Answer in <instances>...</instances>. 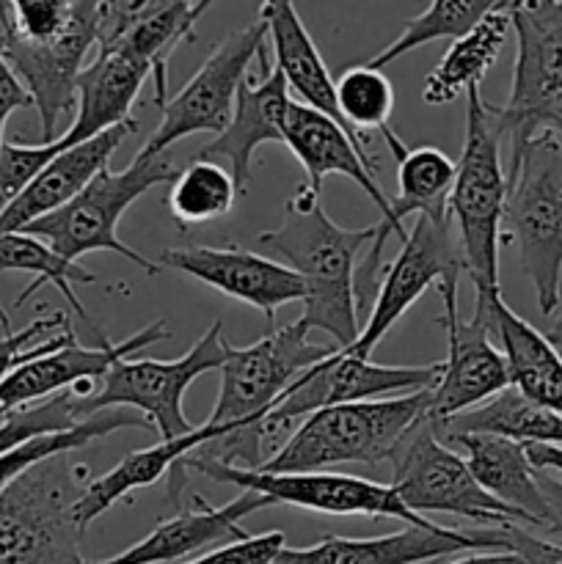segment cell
I'll use <instances>...</instances> for the list:
<instances>
[{
    "label": "cell",
    "instance_id": "15",
    "mask_svg": "<svg viewBox=\"0 0 562 564\" xmlns=\"http://www.w3.org/2000/svg\"><path fill=\"white\" fill-rule=\"evenodd\" d=\"M439 290L444 301L441 325L446 330V358L439 383L430 389V424L450 422L510 389V369L488 323L477 314L472 319L457 317V281H446Z\"/></svg>",
    "mask_w": 562,
    "mask_h": 564
},
{
    "label": "cell",
    "instance_id": "41",
    "mask_svg": "<svg viewBox=\"0 0 562 564\" xmlns=\"http://www.w3.org/2000/svg\"><path fill=\"white\" fill-rule=\"evenodd\" d=\"M538 132H551V135H562V91L554 94L551 99H545L540 108H534L532 113L523 121H518L507 135H510L512 147L529 141Z\"/></svg>",
    "mask_w": 562,
    "mask_h": 564
},
{
    "label": "cell",
    "instance_id": "37",
    "mask_svg": "<svg viewBox=\"0 0 562 564\" xmlns=\"http://www.w3.org/2000/svg\"><path fill=\"white\" fill-rule=\"evenodd\" d=\"M77 345L69 317L64 312H50L47 317L33 319L22 330H11V325H0V380L9 378L22 364L42 358L47 352L64 350Z\"/></svg>",
    "mask_w": 562,
    "mask_h": 564
},
{
    "label": "cell",
    "instance_id": "40",
    "mask_svg": "<svg viewBox=\"0 0 562 564\" xmlns=\"http://www.w3.org/2000/svg\"><path fill=\"white\" fill-rule=\"evenodd\" d=\"M501 551L518 556L521 564H562V543L538 538L521 523H505L496 527Z\"/></svg>",
    "mask_w": 562,
    "mask_h": 564
},
{
    "label": "cell",
    "instance_id": "30",
    "mask_svg": "<svg viewBox=\"0 0 562 564\" xmlns=\"http://www.w3.org/2000/svg\"><path fill=\"white\" fill-rule=\"evenodd\" d=\"M213 3H165V0H143L141 11L130 22L125 33L116 42L125 44L136 55H141L152 66L154 83V105L163 108L169 102V61L180 44L196 39V22L207 14ZM114 44V42H110ZM105 47V44H102Z\"/></svg>",
    "mask_w": 562,
    "mask_h": 564
},
{
    "label": "cell",
    "instance_id": "11",
    "mask_svg": "<svg viewBox=\"0 0 562 564\" xmlns=\"http://www.w3.org/2000/svg\"><path fill=\"white\" fill-rule=\"evenodd\" d=\"M185 471H196L202 477L224 485H237L240 490L268 496L273 505L301 507V510L323 512V516H367V518H395L406 527L433 529L439 527L430 518L408 510L391 485L369 482L364 477L336 471H306V474H268L246 471V468L226 466V463L207 460V457L187 455L182 460Z\"/></svg>",
    "mask_w": 562,
    "mask_h": 564
},
{
    "label": "cell",
    "instance_id": "43",
    "mask_svg": "<svg viewBox=\"0 0 562 564\" xmlns=\"http://www.w3.org/2000/svg\"><path fill=\"white\" fill-rule=\"evenodd\" d=\"M540 477V490H543V499L549 505V534H560L562 538V482L551 479L549 474L538 471Z\"/></svg>",
    "mask_w": 562,
    "mask_h": 564
},
{
    "label": "cell",
    "instance_id": "46",
    "mask_svg": "<svg viewBox=\"0 0 562 564\" xmlns=\"http://www.w3.org/2000/svg\"><path fill=\"white\" fill-rule=\"evenodd\" d=\"M545 339H549L551 345H554V350L562 356V314H560V319H556V323L551 325V330H549V334H545Z\"/></svg>",
    "mask_w": 562,
    "mask_h": 564
},
{
    "label": "cell",
    "instance_id": "22",
    "mask_svg": "<svg viewBox=\"0 0 562 564\" xmlns=\"http://www.w3.org/2000/svg\"><path fill=\"white\" fill-rule=\"evenodd\" d=\"M152 80V66L114 42L97 47V55L88 66H83L77 77V113L69 130L58 135L66 149L97 138L99 132L130 121V110L141 94L143 83Z\"/></svg>",
    "mask_w": 562,
    "mask_h": 564
},
{
    "label": "cell",
    "instance_id": "27",
    "mask_svg": "<svg viewBox=\"0 0 562 564\" xmlns=\"http://www.w3.org/2000/svg\"><path fill=\"white\" fill-rule=\"evenodd\" d=\"M215 438H220V430L204 422L191 435H182V438L174 441H160V444L149 446V449H138L121 457L110 471L91 479L80 499H77L75 523L80 527V532L86 534V529L102 512H108L116 501L127 499V496L141 488H152L163 474H171L176 463H182L187 455L202 449V446L213 444Z\"/></svg>",
    "mask_w": 562,
    "mask_h": 564
},
{
    "label": "cell",
    "instance_id": "2",
    "mask_svg": "<svg viewBox=\"0 0 562 564\" xmlns=\"http://www.w3.org/2000/svg\"><path fill=\"white\" fill-rule=\"evenodd\" d=\"M501 130L494 105L479 97V86L466 91V138L457 160L446 215L461 242L466 273L477 295H494L499 286V248L507 204V171L499 160Z\"/></svg>",
    "mask_w": 562,
    "mask_h": 564
},
{
    "label": "cell",
    "instance_id": "31",
    "mask_svg": "<svg viewBox=\"0 0 562 564\" xmlns=\"http://www.w3.org/2000/svg\"><path fill=\"white\" fill-rule=\"evenodd\" d=\"M441 441H452L457 435L488 433L512 438L518 444H549L562 446V416L551 413L534 402L523 400L516 389L501 391L499 397L488 400L474 411L461 413L450 422L433 424Z\"/></svg>",
    "mask_w": 562,
    "mask_h": 564
},
{
    "label": "cell",
    "instance_id": "20",
    "mask_svg": "<svg viewBox=\"0 0 562 564\" xmlns=\"http://www.w3.org/2000/svg\"><path fill=\"white\" fill-rule=\"evenodd\" d=\"M191 501V510H176L127 551L88 564H174L198 551L246 540L248 532L240 527L242 518L273 507L268 496L251 494V490H242L235 501L224 507H213L202 496H193Z\"/></svg>",
    "mask_w": 562,
    "mask_h": 564
},
{
    "label": "cell",
    "instance_id": "25",
    "mask_svg": "<svg viewBox=\"0 0 562 564\" xmlns=\"http://www.w3.org/2000/svg\"><path fill=\"white\" fill-rule=\"evenodd\" d=\"M138 130V121L130 119L125 124L114 127V130L99 132L97 138L86 143L61 152L25 191L17 198H11L3 209H0V235H14L22 231L33 220L44 218V215L55 213L64 204H69L94 176L102 169H108L110 158L119 149V143L127 135Z\"/></svg>",
    "mask_w": 562,
    "mask_h": 564
},
{
    "label": "cell",
    "instance_id": "5",
    "mask_svg": "<svg viewBox=\"0 0 562 564\" xmlns=\"http://www.w3.org/2000/svg\"><path fill=\"white\" fill-rule=\"evenodd\" d=\"M86 474L83 463L55 455L0 494V564H88L75 523Z\"/></svg>",
    "mask_w": 562,
    "mask_h": 564
},
{
    "label": "cell",
    "instance_id": "17",
    "mask_svg": "<svg viewBox=\"0 0 562 564\" xmlns=\"http://www.w3.org/2000/svg\"><path fill=\"white\" fill-rule=\"evenodd\" d=\"M516 66L507 105H494L501 135L562 91V0H510Z\"/></svg>",
    "mask_w": 562,
    "mask_h": 564
},
{
    "label": "cell",
    "instance_id": "14",
    "mask_svg": "<svg viewBox=\"0 0 562 564\" xmlns=\"http://www.w3.org/2000/svg\"><path fill=\"white\" fill-rule=\"evenodd\" d=\"M461 273H466V259H463L461 242H457L450 218L430 220L419 215L397 259L386 264L361 336L345 352L356 358H372V350L380 345V339L406 317L408 308L430 286L457 281Z\"/></svg>",
    "mask_w": 562,
    "mask_h": 564
},
{
    "label": "cell",
    "instance_id": "9",
    "mask_svg": "<svg viewBox=\"0 0 562 564\" xmlns=\"http://www.w3.org/2000/svg\"><path fill=\"white\" fill-rule=\"evenodd\" d=\"M391 490L417 516H457L483 527L521 523L532 527L521 512L510 510L485 494L466 460L435 435L424 419L391 452Z\"/></svg>",
    "mask_w": 562,
    "mask_h": 564
},
{
    "label": "cell",
    "instance_id": "16",
    "mask_svg": "<svg viewBox=\"0 0 562 564\" xmlns=\"http://www.w3.org/2000/svg\"><path fill=\"white\" fill-rule=\"evenodd\" d=\"M158 264L259 308L268 325H273L275 308L303 301L301 279L287 264L240 246L169 248Z\"/></svg>",
    "mask_w": 562,
    "mask_h": 564
},
{
    "label": "cell",
    "instance_id": "36",
    "mask_svg": "<svg viewBox=\"0 0 562 564\" xmlns=\"http://www.w3.org/2000/svg\"><path fill=\"white\" fill-rule=\"evenodd\" d=\"M336 105L347 124L364 135L361 130H383L395 113V86L380 69L369 64L350 66L336 80Z\"/></svg>",
    "mask_w": 562,
    "mask_h": 564
},
{
    "label": "cell",
    "instance_id": "24",
    "mask_svg": "<svg viewBox=\"0 0 562 564\" xmlns=\"http://www.w3.org/2000/svg\"><path fill=\"white\" fill-rule=\"evenodd\" d=\"M284 147H290V152L295 154L298 163L306 171L303 185L309 191L320 196L325 176H347L380 209V224H389L391 198L383 196V191L375 182V171L369 169L367 160L356 149V143L350 141V135L336 121L292 99L284 121Z\"/></svg>",
    "mask_w": 562,
    "mask_h": 564
},
{
    "label": "cell",
    "instance_id": "34",
    "mask_svg": "<svg viewBox=\"0 0 562 564\" xmlns=\"http://www.w3.org/2000/svg\"><path fill=\"white\" fill-rule=\"evenodd\" d=\"M235 180L213 160H193L171 182L169 209L182 226H198L231 213L237 202Z\"/></svg>",
    "mask_w": 562,
    "mask_h": 564
},
{
    "label": "cell",
    "instance_id": "33",
    "mask_svg": "<svg viewBox=\"0 0 562 564\" xmlns=\"http://www.w3.org/2000/svg\"><path fill=\"white\" fill-rule=\"evenodd\" d=\"M152 430V424L136 411L127 408H110V411L97 413L88 422L77 424V427L66 430V433H50L39 435V438L25 441V444L14 446V449L0 455V494L14 482L17 477L28 471V468L39 466L42 460H50L55 455H72L75 449L94 444V441L105 438V435L116 433V430ZM154 433V430H152Z\"/></svg>",
    "mask_w": 562,
    "mask_h": 564
},
{
    "label": "cell",
    "instance_id": "32",
    "mask_svg": "<svg viewBox=\"0 0 562 564\" xmlns=\"http://www.w3.org/2000/svg\"><path fill=\"white\" fill-rule=\"evenodd\" d=\"M0 273L33 275V281L25 286V292L17 297V308L25 306V301H31L42 286L53 284L58 286V292L66 297V303L75 308L77 317H83V323L94 330V336H97V339H108V336L99 334V328L86 314V306L77 301L75 290H72V284H94L97 275H94L91 270L83 268V264L66 262L64 257H58V253L47 246V242L36 240V237L31 235H20V231H14V235H0Z\"/></svg>",
    "mask_w": 562,
    "mask_h": 564
},
{
    "label": "cell",
    "instance_id": "23",
    "mask_svg": "<svg viewBox=\"0 0 562 564\" xmlns=\"http://www.w3.org/2000/svg\"><path fill=\"white\" fill-rule=\"evenodd\" d=\"M474 314L488 323L494 341L505 352L510 389H516L523 400L562 416V356L545 334L518 317L501 301V292L474 297Z\"/></svg>",
    "mask_w": 562,
    "mask_h": 564
},
{
    "label": "cell",
    "instance_id": "13",
    "mask_svg": "<svg viewBox=\"0 0 562 564\" xmlns=\"http://www.w3.org/2000/svg\"><path fill=\"white\" fill-rule=\"evenodd\" d=\"M97 22L99 3L72 0L69 25L50 42H22L0 31V55L31 94L33 108L39 110V124H42L39 143H53L58 138L55 135L58 121L75 110L83 61L91 47H97Z\"/></svg>",
    "mask_w": 562,
    "mask_h": 564
},
{
    "label": "cell",
    "instance_id": "26",
    "mask_svg": "<svg viewBox=\"0 0 562 564\" xmlns=\"http://www.w3.org/2000/svg\"><path fill=\"white\" fill-rule=\"evenodd\" d=\"M446 446L466 452V466L485 494L510 510L521 512L534 529H549V505L540 490V477L527 457V446L488 433L457 435Z\"/></svg>",
    "mask_w": 562,
    "mask_h": 564
},
{
    "label": "cell",
    "instance_id": "44",
    "mask_svg": "<svg viewBox=\"0 0 562 564\" xmlns=\"http://www.w3.org/2000/svg\"><path fill=\"white\" fill-rule=\"evenodd\" d=\"M523 446H527V457L534 466V471L562 474V446H549V444H523Z\"/></svg>",
    "mask_w": 562,
    "mask_h": 564
},
{
    "label": "cell",
    "instance_id": "39",
    "mask_svg": "<svg viewBox=\"0 0 562 564\" xmlns=\"http://www.w3.org/2000/svg\"><path fill=\"white\" fill-rule=\"evenodd\" d=\"M284 549H287L284 532H264V534H257V538L248 534L246 540L220 545V549L207 551V554L196 556V560L185 564H273Z\"/></svg>",
    "mask_w": 562,
    "mask_h": 564
},
{
    "label": "cell",
    "instance_id": "7",
    "mask_svg": "<svg viewBox=\"0 0 562 564\" xmlns=\"http://www.w3.org/2000/svg\"><path fill=\"white\" fill-rule=\"evenodd\" d=\"M226 347L229 341L224 336V323L215 319L207 334L176 361H158V358L116 361L91 397L86 400L77 397L83 419H91L110 408H127V411L141 413L160 435V441L191 435L198 424L187 422L182 411V397L204 372L224 367Z\"/></svg>",
    "mask_w": 562,
    "mask_h": 564
},
{
    "label": "cell",
    "instance_id": "12",
    "mask_svg": "<svg viewBox=\"0 0 562 564\" xmlns=\"http://www.w3.org/2000/svg\"><path fill=\"white\" fill-rule=\"evenodd\" d=\"M264 39H268V25L262 17L235 28L204 61L202 69L185 83V88L169 97L158 130L149 135L138 154L158 158V154L169 152L176 141L196 135V132L220 135L235 116L237 91L248 77L251 61L264 47Z\"/></svg>",
    "mask_w": 562,
    "mask_h": 564
},
{
    "label": "cell",
    "instance_id": "35",
    "mask_svg": "<svg viewBox=\"0 0 562 564\" xmlns=\"http://www.w3.org/2000/svg\"><path fill=\"white\" fill-rule=\"evenodd\" d=\"M496 0H433L428 3V9L419 17L408 20L402 25V33L389 44V47L380 50L369 66L372 69H383L391 61L402 58L411 50L422 47V44L433 42V39H461L494 9Z\"/></svg>",
    "mask_w": 562,
    "mask_h": 564
},
{
    "label": "cell",
    "instance_id": "21",
    "mask_svg": "<svg viewBox=\"0 0 562 564\" xmlns=\"http://www.w3.org/2000/svg\"><path fill=\"white\" fill-rule=\"evenodd\" d=\"M259 17L268 25L270 36V50L275 55V66L284 75L287 88H290V97H298L295 102L306 105V108L317 110V113L328 116L331 121L342 127V130L350 135V141L356 143V149L361 152V158L367 160V165L372 171H378V163L369 154L367 138L358 135L350 124L345 121V116L339 113V105H336V80L331 77L328 66L320 58V50L314 47L312 36H309L306 25L298 17L295 3L290 0H268L259 9Z\"/></svg>",
    "mask_w": 562,
    "mask_h": 564
},
{
    "label": "cell",
    "instance_id": "45",
    "mask_svg": "<svg viewBox=\"0 0 562 564\" xmlns=\"http://www.w3.org/2000/svg\"><path fill=\"white\" fill-rule=\"evenodd\" d=\"M450 564H521V560L507 554V551H477V554H468Z\"/></svg>",
    "mask_w": 562,
    "mask_h": 564
},
{
    "label": "cell",
    "instance_id": "42",
    "mask_svg": "<svg viewBox=\"0 0 562 564\" xmlns=\"http://www.w3.org/2000/svg\"><path fill=\"white\" fill-rule=\"evenodd\" d=\"M31 94L25 91L17 75L11 72V66L6 64V58L0 55V147H3V130H6V121L14 110L22 108H31Z\"/></svg>",
    "mask_w": 562,
    "mask_h": 564
},
{
    "label": "cell",
    "instance_id": "28",
    "mask_svg": "<svg viewBox=\"0 0 562 564\" xmlns=\"http://www.w3.org/2000/svg\"><path fill=\"white\" fill-rule=\"evenodd\" d=\"M380 135L389 143L391 154L397 160V196L391 198L389 224H378L383 237L391 235L400 242L408 240V229L402 220L408 215H424L430 220H446V202H450L452 185H455L457 165L435 147L411 149L395 135L391 127H383Z\"/></svg>",
    "mask_w": 562,
    "mask_h": 564
},
{
    "label": "cell",
    "instance_id": "6",
    "mask_svg": "<svg viewBox=\"0 0 562 564\" xmlns=\"http://www.w3.org/2000/svg\"><path fill=\"white\" fill-rule=\"evenodd\" d=\"M180 169L171 163L169 154L141 158L136 154L130 169L110 171L102 169L69 204L55 213L28 224L20 235H31L47 242L66 262H77L94 251H114L127 262L138 264L143 273H158V264L149 262L138 251L119 240V220L138 198L152 187L174 182Z\"/></svg>",
    "mask_w": 562,
    "mask_h": 564
},
{
    "label": "cell",
    "instance_id": "19",
    "mask_svg": "<svg viewBox=\"0 0 562 564\" xmlns=\"http://www.w3.org/2000/svg\"><path fill=\"white\" fill-rule=\"evenodd\" d=\"M262 77L248 75L237 91L235 116L229 127L198 149L196 160H229V174L237 193H246L253 180V152L262 143H284V121L290 110V88L279 66H270L268 47L259 50Z\"/></svg>",
    "mask_w": 562,
    "mask_h": 564
},
{
    "label": "cell",
    "instance_id": "1",
    "mask_svg": "<svg viewBox=\"0 0 562 564\" xmlns=\"http://www.w3.org/2000/svg\"><path fill=\"white\" fill-rule=\"evenodd\" d=\"M375 226L347 229L334 224L320 207L317 193L298 185L284 207V220L275 229L257 237L259 248L287 268L303 284V317L298 319L306 334L323 330L334 336L339 350L356 345L361 323L356 314V257L375 240Z\"/></svg>",
    "mask_w": 562,
    "mask_h": 564
},
{
    "label": "cell",
    "instance_id": "18",
    "mask_svg": "<svg viewBox=\"0 0 562 564\" xmlns=\"http://www.w3.org/2000/svg\"><path fill=\"white\" fill-rule=\"evenodd\" d=\"M477 551H501L496 527L477 529V532L408 527L402 532L367 540L325 534L309 549H284L273 564H428L452 554H477Z\"/></svg>",
    "mask_w": 562,
    "mask_h": 564
},
{
    "label": "cell",
    "instance_id": "10",
    "mask_svg": "<svg viewBox=\"0 0 562 564\" xmlns=\"http://www.w3.org/2000/svg\"><path fill=\"white\" fill-rule=\"evenodd\" d=\"M336 350L339 347L314 345L301 323L270 330L248 347L229 345L220 367V394L207 424L218 427L220 435L262 424L292 380Z\"/></svg>",
    "mask_w": 562,
    "mask_h": 564
},
{
    "label": "cell",
    "instance_id": "8",
    "mask_svg": "<svg viewBox=\"0 0 562 564\" xmlns=\"http://www.w3.org/2000/svg\"><path fill=\"white\" fill-rule=\"evenodd\" d=\"M441 372H444V361L428 364V367H383L369 358H356L345 350H336L334 356L298 375L290 389L275 402L273 411L262 419V435L270 460L279 455L298 424L312 413L323 411V408L350 405V402L430 391L439 383Z\"/></svg>",
    "mask_w": 562,
    "mask_h": 564
},
{
    "label": "cell",
    "instance_id": "3",
    "mask_svg": "<svg viewBox=\"0 0 562 564\" xmlns=\"http://www.w3.org/2000/svg\"><path fill=\"white\" fill-rule=\"evenodd\" d=\"M505 226V242L516 240L540 314L549 317L562 279V147L551 132L510 149Z\"/></svg>",
    "mask_w": 562,
    "mask_h": 564
},
{
    "label": "cell",
    "instance_id": "38",
    "mask_svg": "<svg viewBox=\"0 0 562 564\" xmlns=\"http://www.w3.org/2000/svg\"><path fill=\"white\" fill-rule=\"evenodd\" d=\"M83 422H88V419H83L80 400L72 391H64V394L39 402V405L6 413L0 419V455L25 444V441L39 438V435L66 433Z\"/></svg>",
    "mask_w": 562,
    "mask_h": 564
},
{
    "label": "cell",
    "instance_id": "29",
    "mask_svg": "<svg viewBox=\"0 0 562 564\" xmlns=\"http://www.w3.org/2000/svg\"><path fill=\"white\" fill-rule=\"evenodd\" d=\"M510 25V0H496L494 9L466 33L455 39L433 66L422 86V99L428 105H450L457 97H466L468 88H477L490 66L499 58L507 42Z\"/></svg>",
    "mask_w": 562,
    "mask_h": 564
},
{
    "label": "cell",
    "instance_id": "4",
    "mask_svg": "<svg viewBox=\"0 0 562 564\" xmlns=\"http://www.w3.org/2000/svg\"><path fill=\"white\" fill-rule=\"evenodd\" d=\"M430 391L323 408L298 424L279 455L259 471L306 474L364 463L389 460L402 438L428 419Z\"/></svg>",
    "mask_w": 562,
    "mask_h": 564
}]
</instances>
